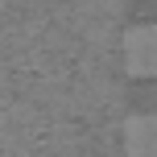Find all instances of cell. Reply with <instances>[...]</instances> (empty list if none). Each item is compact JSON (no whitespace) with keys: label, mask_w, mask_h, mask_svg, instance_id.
<instances>
[{"label":"cell","mask_w":157,"mask_h":157,"mask_svg":"<svg viewBox=\"0 0 157 157\" xmlns=\"http://www.w3.org/2000/svg\"><path fill=\"white\" fill-rule=\"evenodd\" d=\"M124 66L136 78L157 75V25H136L124 37Z\"/></svg>","instance_id":"6da1fadb"},{"label":"cell","mask_w":157,"mask_h":157,"mask_svg":"<svg viewBox=\"0 0 157 157\" xmlns=\"http://www.w3.org/2000/svg\"><path fill=\"white\" fill-rule=\"evenodd\" d=\"M124 157H157V116H132L124 124Z\"/></svg>","instance_id":"7a4b0ae2"}]
</instances>
